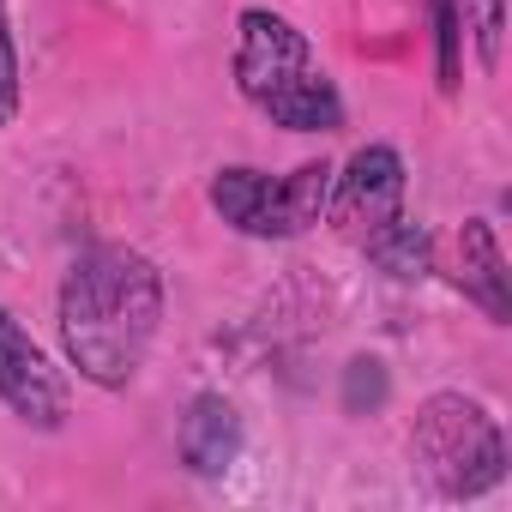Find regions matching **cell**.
Masks as SVG:
<instances>
[{
	"mask_svg": "<svg viewBox=\"0 0 512 512\" xmlns=\"http://www.w3.org/2000/svg\"><path fill=\"white\" fill-rule=\"evenodd\" d=\"M362 253H368L380 272L404 278V284H416V278H428V272H434V235H428V229H416L410 217H404V223H392V229H386L380 241H368Z\"/></svg>",
	"mask_w": 512,
	"mask_h": 512,
	"instance_id": "obj_9",
	"label": "cell"
},
{
	"mask_svg": "<svg viewBox=\"0 0 512 512\" xmlns=\"http://www.w3.org/2000/svg\"><path fill=\"white\" fill-rule=\"evenodd\" d=\"M386 392H392V380H386V362H374V356H356V362L344 368V410H350V416H362V410H380V404H386Z\"/></svg>",
	"mask_w": 512,
	"mask_h": 512,
	"instance_id": "obj_11",
	"label": "cell"
},
{
	"mask_svg": "<svg viewBox=\"0 0 512 512\" xmlns=\"http://www.w3.org/2000/svg\"><path fill=\"white\" fill-rule=\"evenodd\" d=\"M326 217L338 223V235H350L356 247L380 241L392 223H404V157L392 145H362L350 157L344 175H332V199Z\"/></svg>",
	"mask_w": 512,
	"mask_h": 512,
	"instance_id": "obj_5",
	"label": "cell"
},
{
	"mask_svg": "<svg viewBox=\"0 0 512 512\" xmlns=\"http://www.w3.org/2000/svg\"><path fill=\"white\" fill-rule=\"evenodd\" d=\"M163 326V272L139 247H91L61 284V344L91 386H127Z\"/></svg>",
	"mask_w": 512,
	"mask_h": 512,
	"instance_id": "obj_1",
	"label": "cell"
},
{
	"mask_svg": "<svg viewBox=\"0 0 512 512\" xmlns=\"http://www.w3.org/2000/svg\"><path fill=\"white\" fill-rule=\"evenodd\" d=\"M235 85L241 97L260 109L272 127L290 133H338L344 127V97L314 61L308 37L272 13V7H247L241 37H235Z\"/></svg>",
	"mask_w": 512,
	"mask_h": 512,
	"instance_id": "obj_2",
	"label": "cell"
},
{
	"mask_svg": "<svg viewBox=\"0 0 512 512\" xmlns=\"http://www.w3.org/2000/svg\"><path fill=\"white\" fill-rule=\"evenodd\" d=\"M434 13V67H440V91H458V55H464V19H458V0H428Z\"/></svg>",
	"mask_w": 512,
	"mask_h": 512,
	"instance_id": "obj_10",
	"label": "cell"
},
{
	"mask_svg": "<svg viewBox=\"0 0 512 512\" xmlns=\"http://www.w3.org/2000/svg\"><path fill=\"white\" fill-rule=\"evenodd\" d=\"M410 464H416V476H422L434 494H446V500L488 494V488L506 476L500 422H494L476 398H464V392H434V398L416 410Z\"/></svg>",
	"mask_w": 512,
	"mask_h": 512,
	"instance_id": "obj_3",
	"label": "cell"
},
{
	"mask_svg": "<svg viewBox=\"0 0 512 512\" xmlns=\"http://www.w3.org/2000/svg\"><path fill=\"white\" fill-rule=\"evenodd\" d=\"M458 19H464V31H476L482 67H494L500 61V0H458Z\"/></svg>",
	"mask_w": 512,
	"mask_h": 512,
	"instance_id": "obj_12",
	"label": "cell"
},
{
	"mask_svg": "<svg viewBox=\"0 0 512 512\" xmlns=\"http://www.w3.org/2000/svg\"><path fill=\"white\" fill-rule=\"evenodd\" d=\"M19 115V49H13V25H7V0H0V127Z\"/></svg>",
	"mask_w": 512,
	"mask_h": 512,
	"instance_id": "obj_13",
	"label": "cell"
},
{
	"mask_svg": "<svg viewBox=\"0 0 512 512\" xmlns=\"http://www.w3.org/2000/svg\"><path fill=\"white\" fill-rule=\"evenodd\" d=\"M181 458H187L193 476H223L241 458V416H235L229 398L205 392V398L187 404V416H181Z\"/></svg>",
	"mask_w": 512,
	"mask_h": 512,
	"instance_id": "obj_8",
	"label": "cell"
},
{
	"mask_svg": "<svg viewBox=\"0 0 512 512\" xmlns=\"http://www.w3.org/2000/svg\"><path fill=\"white\" fill-rule=\"evenodd\" d=\"M0 404L25 428H61L67 422V380L49 368L37 338L0 308Z\"/></svg>",
	"mask_w": 512,
	"mask_h": 512,
	"instance_id": "obj_6",
	"label": "cell"
},
{
	"mask_svg": "<svg viewBox=\"0 0 512 512\" xmlns=\"http://www.w3.org/2000/svg\"><path fill=\"white\" fill-rule=\"evenodd\" d=\"M332 163H302L290 175H266V169H223L211 181V211L223 223H235L241 235L260 241H290L308 235L326 217L332 199Z\"/></svg>",
	"mask_w": 512,
	"mask_h": 512,
	"instance_id": "obj_4",
	"label": "cell"
},
{
	"mask_svg": "<svg viewBox=\"0 0 512 512\" xmlns=\"http://www.w3.org/2000/svg\"><path fill=\"white\" fill-rule=\"evenodd\" d=\"M458 290L494 320V326H506L512 320V278H506V260H500V241H494V229L482 223V217H470L464 229H458Z\"/></svg>",
	"mask_w": 512,
	"mask_h": 512,
	"instance_id": "obj_7",
	"label": "cell"
}]
</instances>
